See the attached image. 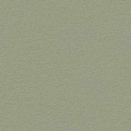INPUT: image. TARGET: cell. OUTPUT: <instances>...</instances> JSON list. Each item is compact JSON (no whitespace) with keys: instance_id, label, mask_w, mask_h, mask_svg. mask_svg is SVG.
<instances>
[{"instance_id":"cell-1","label":"cell","mask_w":131,"mask_h":131,"mask_svg":"<svg viewBox=\"0 0 131 131\" xmlns=\"http://www.w3.org/2000/svg\"><path fill=\"white\" fill-rule=\"evenodd\" d=\"M83 124L86 127H92L94 124V118L93 116L89 115L83 118Z\"/></svg>"}]
</instances>
